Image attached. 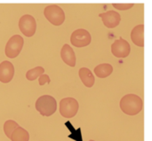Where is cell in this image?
<instances>
[{"label":"cell","instance_id":"obj_1","mask_svg":"<svg viewBox=\"0 0 152 141\" xmlns=\"http://www.w3.org/2000/svg\"><path fill=\"white\" fill-rule=\"evenodd\" d=\"M119 106L124 114L133 116L138 115L142 110L143 101L138 95L130 93L121 99Z\"/></svg>","mask_w":152,"mask_h":141},{"label":"cell","instance_id":"obj_2","mask_svg":"<svg viewBox=\"0 0 152 141\" xmlns=\"http://www.w3.org/2000/svg\"><path fill=\"white\" fill-rule=\"evenodd\" d=\"M36 109L43 116H53L57 109L56 100L50 95H43L36 101Z\"/></svg>","mask_w":152,"mask_h":141},{"label":"cell","instance_id":"obj_3","mask_svg":"<svg viewBox=\"0 0 152 141\" xmlns=\"http://www.w3.org/2000/svg\"><path fill=\"white\" fill-rule=\"evenodd\" d=\"M44 15L46 20L54 26H61L65 20L63 10L57 4L47 5L44 10Z\"/></svg>","mask_w":152,"mask_h":141},{"label":"cell","instance_id":"obj_4","mask_svg":"<svg viewBox=\"0 0 152 141\" xmlns=\"http://www.w3.org/2000/svg\"><path fill=\"white\" fill-rule=\"evenodd\" d=\"M79 104L74 98H64L60 102V114L65 118L74 117L78 111Z\"/></svg>","mask_w":152,"mask_h":141},{"label":"cell","instance_id":"obj_5","mask_svg":"<svg viewBox=\"0 0 152 141\" xmlns=\"http://www.w3.org/2000/svg\"><path fill=\"white\" fill-rule=\"evenodd\" d=\"M23 44H24V40L19 35L12 36L8 40L5 45V49H4L5 55L10 59L16 58L21 52Z\"/></svg>","mask_w":152,"mask_h":141},{"label":"cell","instance_id":"obj_6","mask_svg":"<svg viewBox=\"0 0 152 141\" xmlns=\"http://www.w3.org/2000/svg\"><path fill=\"white\" fill-rule=\"evenodd\" d=\"M91 41H92L91 34L84 28H78L75 30L70 36L71 44L77 48L86 47L89 45L91 44Z\"/></svg>","mask_w":152,"mask_h":141},{"label":"cell","instance_id":"obj_7","mask_svg":"<svg viewBox=\"0 0 152 141\" xmlns=\"http://www.w3.org/2000/svg\"><path fill=\"white\" fill-rule=\"evenodd\" d=\"M19 28L25 36L30 37L34 36L37 30V22L35 18L29 14L21 16L19 20Z\"/></svg>","mask_w":152,"mask_h":141},{"label":"cell","instance_id":"obj_8","mask_svg":"<svg viewBox=\"0 0 152 141\" xmlns=\"http://www.w3.org/2000/svg\"><path fill=\"white\" fill-rule=\"evenodd\" d=\"M130 52L131 46L129 43L126 40L123 39L122 37L116 40L111 45V52L117 58H126L130 54Z\"/></svg>","mask_w":152,"mask_h":141},{"label":"cell","instance_id":"obj_9","mask_svg":"<svg viewBox=\"0 0 152 141\" xmlns=\"http://www.w3.org/2000/svg\"><path fill=\"white\" fill-rule=\"evenodd\" d=\"M104 24L108 28H114L118 27L121 20L120 14L116 11H108L99 15Z\"/></svg>","mask_w":152,"mask_h":141},{"label":"cell","instance_id":"obj_10","mask_svg":"<svg viewBox=\"0 0 152 141\" xmlns=\"http://www.w3.org/2000/svg\"><path fill=\"white\" fill-rule=\"evenodd\" d=\"M14 76V67L7 60L3 61L0 64V82L7 84L12 81Z\"/></svg>","mask_w":152,"mask_h":141},{"label":"cell","instance_id":"obj_11","mask_svg":"<svg viewBox=\"0 0 152 141\" xmlns=\"http://www.w3.org/2000/svg\"><path fill=\"white\" fill-rule=\"evenodd\" d=\"M61 58L63 60L65 64H67L69 67H75L76 66V54L73 49L69 44H64L61 50Z\"/></svg>","mask_w":152,"mask_h":141},{"label":"cell","instance_id":"obj_12","mask_svg":"<svg viewBox=\"0 0 152 141\" xmlns=\"http://www.w3.org/2000/svg\"><path fill=\"white\" fill-rule=\"evenodd\" d=\"M131 39L133 43L138 47L144 46V25L135 26L131 32Z\"/></svg>","mask_w":152,"mask_h":141},{"label":"cell","instance_id":"obj_13","mask_svg":"<svg viewBox=\"0 0 152 141\" xmlns=\"http://www.w3.org/2000/svg\"><path fill=\"white\" fill-rule=\"evenodd\" d=\"M79 78L81 79L84 85L87 88H92L94 84L95 78L92 71L87 68H81L78 71Z\"/></svg>","mask_w":152,"mask_h":141},{"label":"cell","instance_id":"obj_14","mask_svg":"<svg viewBox=\"0 0 152 141\" xmlns=\"http://www.w3.org/2000/svg\"><path fill=\"white\" fill-rule=\"evenodd\" d=\"M95 76L99 78H106L113 72V67L109 63H102L96 66L94 69Z\"/></svg>","mask_w":152,"mask_h":141},{"label":"cell","instance_id":"obj_15","mask_svg":"<svg viewBox=\"0 0 152 141\" xmlns=\"http://www.w3.org/2000/svg\"><path fill=\"white\" fill-rule=\"evenodd\" d=\"M10 140L12 141H28L29 134L25 129L19 126L13 131V132L11 135Z\"/></svg>","mask_w":152,"mask_h":141},{"label":"cell","instance_id":"obj_16","mask_svg":"<svg viewBox=\"0 0 152 141\" xmlns=\"http://www.w3.org/2000/svg\"><path fill=\"white\" fill-rule=\"evenodd\" d=\"M45 73V69L43 67H36L30 70H28L27 73H26V78L28 80V81H34L36 80L37 78H38L41 75H43Z\"/></svg>","mask_w":152,"mask_h":141},{"label":"cell","instance_id":"obj_17","mask_svg":"<svg viewBox=\"0 0 152 141\" xmlns=\"http://www.w3.org/2000/svg\"><path fill=\"white\" fill-rule=\"evenodd\" d=\"M17 127H19V124H18L16 122H14V121H12V120H8V121H6V122L4 123V134L6 135V137L10 139L12 133L13 132V131H14Z\"/></svg>","mask_w":152,"mask_h":141},{"label":"cell","instance_id":"obj_18","mask_svg":"<svg viewBox=\"0 0 152 141\" xmlns=\"http://www.w3.org/2000/svg\"><path fill=\"white\" fill-rule=\"evenodd\" d=\"M115 9L125 11V10H129L132 7H134V4H112Z\"/></svg>","mask_w":152,"mask_h":141},{"label":"cell","instance_id":"obj_19","mask_svg":"<svg viewBox=\"0 0 152 141\" xmlns=\"http://www.w3.org/2000/svg\"><path fill=\"white\" fill-rule=\"evenodd\" d=\"M38 82H39V84L42 86V85H44V84H49V83L51 82V80H50L49 76L43 74V75H41V76H39Z\"/></svg>","mask_w":152,"mask_h":141},{"label":"cell","instance_id":"obj_20","mask_svg":"<svg viewBox=\"0 0 152 141\" xmlns=\"http://www.w3.org/2000/svg\"><path fill=\"white\" fill-rule=\"evenodd\" d=\"M89 141H95V140H89Z\"/></svg>","mask_w":152,"mask_h":141}]
</instances>
